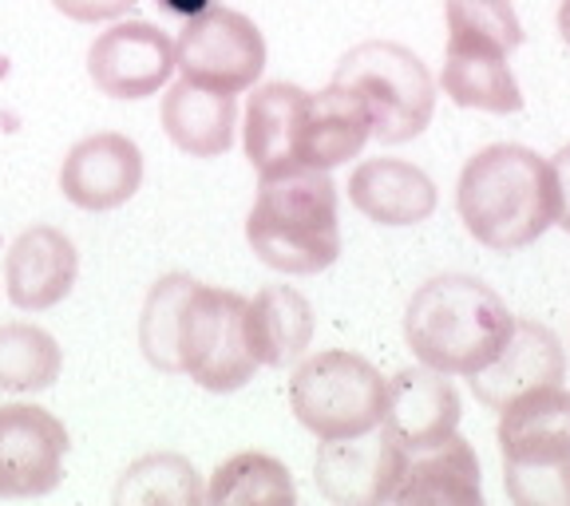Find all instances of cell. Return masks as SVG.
I'll list each match as a JSON object with an SVG mask.
<instances>
[{
  "mask_svg": "<svg viewBox=\"0 0 570 506\" xmlns=\"http://www.w3.org/2000/svg\"><path fill=\"white\" fill-rule=\"evenodd\" d=\"M88 76L111 99H147L175 76V40L147 20H119L91 40Z\"/></svg>",
  "mask_w": 570,
  "mask_h": 506,
  "instance_id": "obj_10",
  "label": "cell"
},
{
  "mask_svg": "<svg viewBox=\"0 0 570 506\" xmlns=\"http://www.w3.org/2000/svg\"><path fill=\"white\" fill-rule=\"evenodd\" d=\"M392 503L401 506H480L483 503V475L475 447L463 436H448L432 447L409 452L404 475L392 490Z\"/></svg>",
  "mask_w": 570,
  "mask_h": 506,
  "instance_id": "obj_15",
  "label": "cell"
},
{
  "mask_svg": "<svg viewBox=\"0 0 570 506\" xmlns=\"http://www.w3.org/2000/svg\"><path fill=\"white\" fill-rule=\"evenodd\" d=\"M195 285L198 281L187 274H167L151 285V294L142 301L139 348L147 356V365L159 373L178 376V325H183V309H187Z\"/></svg>",
  "mask_w": 570,
  "mask_h": 506,
  "instance_id": "obj_26",
  "label": "cell"
},
{
  "mask_svg": "<svg viewBox=\"0 0 570 506\" xmlns=\"http://www.w3.org/2000/svg\"><path fill=\"white\" fill-rule=\"evenodd\" d=\"M155 4L178 20H195V17H203L206 9H214V0H155Z\"/></svg>",
  "mask_w": 570,
  "mask_h": 506,
  "instance_id": "obj_31",
  "label": "cell"
},
{
  "mask_svg": "<svg viewBox=\"0 0 570 506\" xmlns=\"http://www.w3.org/2000/svg\"><path fill=\"white\" fill-rule=\"evenodd\" d=\"M551 178H554V202H559V214H554V226L570 234V147H562L551 162Z\"/></svg>",
  "mask_w": 570,
  "mask_h": 506,
  "instance_id": "obj_30",
  "label": "cell"
},
{
  "mask_svg": "<svg viewBox=\"0 0 570 506\" xmlns=\"http://www.w3.org/2000/svg\"><path fill=\"white\" fill-rule=\"evenodd\" d=\"M56 9L68 20L80 24H96V20H119L124 12H131L139 0H52Z\"/></svg>",
  "mask_w": 570,
  "mask_h": 506,
  "instance_id": "obj_29",
  "label": "cell"
},
{
  "mask_svg": "<svg viewBox=\"0 0 570 506\" xmlns=\"http://www.w3.org/2000/svg\"><path fill=\"white\" fill-rule=\"evenodd\" d=\"M384 427L404 452H420L448 439L460 427V396L436 368H401L384 380Z\"/></svg>",
  "mask_w": 570,
  "mask_h": 506,
  "instance_id": "obj_14",
  "label": "cell"
},
{
  "mask_svg": "<svg viewBox=\"0 0 570 506\" xmlns=\"http://www.w3.org/2000/svg\"><path fill=\"white\" fill-rule=\"evenodd\" d=\"M508 301L480 277L444 274L424 281L404 312V340L424 368L444 376H475L511 337Z\"/></svg>",
  "mask_w": 570,
  "mask_h": 506,
  "instance_id": "obj_2",
  "label": "cell"
},
{
  "mask_svg": "<svg viewBox=\"0 0 570 506\" xmlns=\"http://www.w3.org/2000/svg\"><path fill=\"white\" fill-rule=\"evenodd\" d=\"M503 487L515 506H570V452L503 459Z\"/></svg>",
  "mask_w": 570,
  "mask_h": 506,
  "instance_id": "obj_28",
  "label": "cell"
},
{
  "mask_svg": "<svg viewBox=\"0 0 570 506\" xmlns=\"http://www.w3.org/2000/svg\"><path fill=\"white\" fill-rule=\"evenodd\" d=\"M309 91L297 83H266L246 107V159L258 178H274L302 167V123Z\"/></svg>",
  "mask_w": 570,
  "mask_h": 506,
  "instance_id": "obj_17",
  "label": "cell"
},
{
  "mask_svg": "<svg viewBox=\"0 0 570 506\" xmlns=\"http://www.w3.org/2000/svg\"><path fill=\"white\" fill-rule=\"evenodd\" d=\"M368 139H373V119L353 91L330 83L325 91L309 96L302 123V167L333 170L356 159Z\"/></svg>",
  "mask_w": 570,
  "mask_h": 506,
  "instance_id": "obj_19",
  "label": "cell"
},
{
  "mask_svg": "<svg viewBox=\"0 0 570 506\" xmlns=\"http://www.w3.org/2000/svg\"><path fill=\"white\" fill-rule=\"evenodd\" d=\"M246 241L277 274L309 277L341 258L337 187L330 170H285L262 178L254 210L246 218Z\"/></svg>",
  "mask_w": 570,
  "mask_h": 506,
  "instance_id": "obj_3",
  "label": "cell"
},
{
  "mask_svg": "<svg viewBox=\"0 0 570 506\" xmlns=\"http://www.w3.org/2000/svg\"><path fill=\"white\" fill-rule=\"evenodd\" d=\"M348 202L376 226H420L436 214V182L404 159H365L348 175Z\"/></svg>",
  "mask_w": 570,
  "mask_h": 506,
  "instance_id": "obj_16",
  "label": "cell"
},
{
  "mask_svg": "<svg viewBox=\"0 0 570 506\" xmlns=\"http://www.w3.org/2000/svg\"><path fill=\"white\" fill-rule=\"evenodd\" d=\"M404 444L389 427H373L365 436L321 439L313 459V483L337 506H376L392 503V490L404 475Z\"/></svg>",
  "mask_w": 570,
  "mask_h": 506,
  "instance_id": "obj_8",
  "label": "cell"
},
{
  "mask_svg": "<svg viewBox=\"0 0 570 506\" xmlns=\"http://www.w3.org/2000/svg\"><path fill=\"white\" fill-rule=\"evenodd\" d=\"M444 17L448 40L460 44H483L508 56L523 44V24L511 0H444Z\"/></svg>",
  "mask_w": 570,
  "mask_h": 506,
  "instance_id": "obj_27",
  "label": "cell"
},
{
  "mask_svg": "<svg viewBox=\"0 0 570 506\" xmlns=\"http://www.w3.org/2000/svg\"><path fill=\"white\" fill-rule=\"evenodd\" d=\"M206 503L214 506H294L297 487L289 479V467L277 463L274 455L262 452H242L226 459L214 472L210 487H206Z\"/></svg>",
  "mask_w": 570,
  "mask_h": 506,
  "instance_id": "obj_23",
  "label": "cell"
},
{
  "mask_svg": "<svg viewBox=\"0 0 570 506\" xmlns=\"http://www.w3.org/2000/svg\"><path fill=\"white\" fill-rule=\"evenodd\" d=\"M63 353L56 345L52 333L24 325V320H9L0 325V391H45L60 380Z\"/></svg>",
  "mask_w": 570,
  "mask_h": 506,
  "instance_id": "obj_25",
  "label": "cell"
},
{
  "mask_svg": "<svg viewBox=\"0 0 570 506\" xmlns=\"http://www.w3.org/2000/svg\"><path fill=\"white\" fill-rule=\"evenodd\" d=\"M562 452H570V391L562 384H543L499 408V455L503 459Z\"/></svg>",
  "mask_w": 570,
  "mask_h": 506,
  "instance_id": "obj_22",
  "label": "cell"
},
{
  "mask_svg": "<svg viewBox=\"0 0 570 506\" xmlns=\"http://www.w3.org/2000/svg\"><path fill=\"white\" fill-rule=\"evenodd\" d=\"M455 206L468 234L495 254L534 246L559 214L551 167L519 142H495L463 162Z\"/></svg>",
  "mask_w": 570,
  "mask_h": 506,
  "instance_id": "obj_1",
  "label": "cell"
},
{
  "mask_svg": "<svg viewBox=\"0 0 570 506\" xmlns=\"http://www.w3.org/2000/svg\"><path fill=\"white\" fill-rule=\"evenodd\" d=\"M440 88L455 107L491 111V116H515L523 107V91H519V80L508 68V52H495V48L483 44L448 40Z\"/></svg>",
  "mask_w": 570,
  "mask_h": 506,
  "instance_id": "obj_21",
  "label": "cell"
},
{
  "mask_svg": "<svg viewBox=\"0 0 570 506\" xmlns=\"http://www.w3.org/2000/svg\"><path fill=\"white\" fill-rule=\"evenodd\" d=\"M119 506H198L206 503V487L198 479L195 463L175 452L142 455L124 472L116 487Z\"/></svg>",
  "mask_w": 570,
  "mask_h": 506,
  "instance_id": "obj_24",
  "label": "cell"
},
{
  "mask_svg": "<svg viewBox=\"0 0 570 506\" xmlns=\"http://www.w3.org/2000/svg\"><path fill=\"white\" fill-rule=\"evenodd\" d=\"M559 32H562V40H567V48H570V0H562V9H559Z\"/></svg>",
  "mask_w": 570,
  "mask_h": 506,
  "instance_id": "obj_32",
  "label": "cell"
},
{
  "mask_svg": "<svg viewBox=\"0 0 570 506\" xmlns=\"http://www.w3.org/2000/svg\"><path fill=\"white\" fill-rule=\"evenodd\" d=\"M159 119L178 151H187L190 159H218V155L230 151L238 107H234V96H226V91L178 80L163 96Z\"/></svg>",
  "mask_w": 570,
  "mask_h": 506,
  "instance_id": "obj_18",
  "label": "cell"
},
{
  "mask_svg": "<svg viewBox=\"0 0 570 506\" xmlns=\"http://www.w3.org/2000/svg\"><path fill=\"white\" fill-rule=\"evenodd\" d=\"M68 427L48 408L4 404L0 408V498L52 495L63 479Z\"/></svg>",
  "mask_w": 570,
  "mask_h": 506,
  "instance_id": "obj_9",
  "label": "cell"
},
{
  "mask_svg": "<svg viewBox=\"0 0 570 506\" xmlns=\"http://www.w3.org/2000/svg\"><path fill=\"white\" fill-rule=\"evenodd\" d=\"M175 68L198 88L238 96L254 88L266 71V40L249 17L214 4L183 24L175 40Z\"/></svg>",
  "mask_w": 570,
  "mask_h": 506,
  "instance_id": "obj_7",
  "label": "cell"
},
{
  "mask_svg": "<svg viewBox=\"0 0 570 506\" xmlns=\"http://www.w3.org/2000/svg\"><path fill=\"white\" fill-rule=\"evenodd\" d=\"M246 340L258 368L297 365L313 345V305L289 285H266L246 301Z\"/></svg>",
  "mask_w": 570,
  "mask_h": 506,
  "instance_id": "obj_20",
  "label": "cell"
},
{
  "mask_svg": "<svg viewBox=\"0 0 570 506\" xmlns=\"http://www.w3.org/2000/svg\"><path fill=\"white\" fill-rule=\"evenodd\" d=\"M562 376H567V353H562L559 337L539 320L515 317L511 337L503 340L495 360L483 365L475 376H468V380H472L475 400L483 408L499 411L523 391L543 388V384H562Z\"/></svg>",
  "mask_w": 570,
  "mask_h": 506,
  "instance_id": "obj_12",
  "label": "cell"
},
{
  "mask_svg": "<svg viewBox=\"0 0 570 506\" xmlns=\"http://www.w3.org/2000/svg\"><path fill=\"white\" fill-rule=\"evenodd\" d=\"M80 277V254L56 226H32L4 254V294L17 309L45 312L71 294Z\"/></svg>",
  "mask_w": 570,
  "mask_h": 506,
  "instance_id": "obj_13",
  "label": "cell"
},
{
  "mask_svg": "<svg viewBox=\"0 0 570 506\" xmlns=\"http://www.w3.org/2000/svg\"><path fill=\"white\" fill-rule=\"evenodd\" d=\"M289 408L317 439L365 436L384 419V376L365 356L330 348L297 365L289 380Z\"/></svg>",
  "mask_w": 570,
  "mask_h": 506,
  "instance_id": "obj_5",
  "label": "cell"
},
{
  "mask_svg": "<svg viewBox=\"0 0 570 506\" xmlns=\"http://www.w3.org/2000/svg\"><path fill=\"white\" fill-rule=\"evenodd\" d=\"M333 83L353 91L373 119V139L409 142L432 123L436 111V80L412 48L392 40H365L341 56Z\"/></svg>",
  "mask_w": 570,
  "mask_h": 506,
  "instance_id": "obj_4",
  "label": "cell"
},
{
  "mask_svg": "<svg viewBox=\"0 0 570 506\" xmlns=\"http://www.w3.org/2000/svg\"><path fill=\"white\" fill-rule=\"evenodd\" d=\"M178 373L206 391H238L254 380L258 360L246 340V297L195 285L178 325Z\"/></svg>",
  "mask_w": 570,
  "mask_h": 506,
  "instance_id": "obj_6",
  "label": "cell"
},
{
  "mask_svg": "<svg viewBox=\"0 0 570 506\" xmlns=\"http://www.w3.org/2000/svg\"><path fill=\"white\" fill-rule=\"evenodd\" d=\"M142 187V151L119 131H96L63 155L60 190L88 214L119 210Z\"/></svg>",
  "mask_w": 570,
  "mask_h": 506,
  "instance_id": "obj_11",
  "label": "cell"
}]
</instances>
